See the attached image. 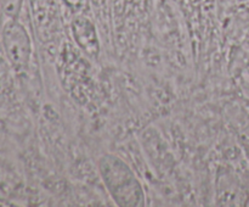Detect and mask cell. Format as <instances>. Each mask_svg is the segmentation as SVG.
I'll return each instance as SVG.
<instances>
[{
  "instance_id": "6da1fadb",
  "label": "cell",
  "mask_w": 249,
  "mask_h": 207,
  "mask_svg": "<svg viewBox=\"0 0 249 207\" xmlns=\"http://www.w3.org/2000/svg\"><path fill=\"white\" fill-rule=\"evenodd\" d=\"M100 175L109 196L121 207H141L146 196L140 180L122 158L104 155L99 161Z\"/></svg>"
},
{
  "instance_id": "7a4b0ae2",
  "label": "cell",
  "mask_w": 249,
  "mask_h": 207,
  "mask_svg": "<svg viewBox=\"0 0 249 207\" xmlns=\"http://www.w3.org/2000/svg\"><path fill=\"white\" fill-rule=\"evenodd\" d=\"M4 44L9 58L16 67L28 63L31 56V41L26 29L18 22H10L4 31Z\"/></svg>"
},
{
  "instance_id": "3957f363",
  "label": "cell",
  "mask_w": 249,
  "mask_h": 207,
  "mask_svg": "<svg viewBox=\"0 0 249 207\" xmlns=\"http://www.w3.org/2000/svg\"><path fill=\"white\" fill-rule=\"evenodd\" d=\"M72 31L78 46L89 56H97L99 40L94 24L85 17H77L72 23Z\"/></svg>"
}]
</instances>
